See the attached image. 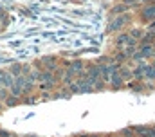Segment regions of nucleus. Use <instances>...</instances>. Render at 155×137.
I'll return each instance as SVG.
<instances>
[{"label": "nucleus", "instance_id": "2", "mask_svg": "<svg viewBox=\"0 0 155 137\" xmlns=\"http://www.w3.org/2000/svg\"><path fill=\"white\" fill-rule=\"evenodd\" d=\"M71 90H72V92H78V94H85V92H92V90H96V89H94V85H92L85 76H81V78H76V79H74V83L71 85Z\"/></svg>", "mask_w": 155, "mask_h": 137}, {"label": "nucleus", "instance_id": "6", "mask_svg": "<svg viewBox=\"0 0 155 137\" xmlns=\"http://www.w3.org/2000/svg\"><path fill=\"white\" fill-rule=\"evenodd\" d=\"M143 20L146 22H155V4H150L143 9Z\"/></svg>", "mask_w": 155, "mask_h": 137}, {"label": "nucleus", "instance_id": "4", "mask_svg": "<svg viewBox=\"0 0 155 137\" xmlns=\"http://www.w3.org/2000/svg\"><path fill=\"white\" fill-rule=\"evenodd\" d=\"M13 83H15V78H13V74H11V72H5V70H2V72H0V87H2V89H7V90H11V89H13Z\"/></svg>", "mask_w": 155, "mask_h": 137}, {"label": "nucleus", "instance_id": "9", "mask_svg": "<svg viewBox=\"0 0 155 137\" xmlns=\"http://www.w3.org/2000/svg\"><path fill=\"white\" fill-rule=\"evenodd\" d=\"M153 60H155V56H153Z\"/></svg>", "mask_w": 155, "mask_h": 137}, {"label": "nucleus", "instance_id": "5", "mask_svg": "<svg viewBox=\"0 0 155 137\" xmlns=\"http://www.w3.org/2000/svg\"><path fill=\"white\" fill-rule=\"evenodd\" d=\"M130 22V16L128 15H123V16H117L112 20V24H110V31H117V29H121V27H124L126 24Z\"/></svg>", "mask_w": 155, "mask_h": 137}, {"label": "nucleus", "instance_id": "7", "mask_svg": "<svg viewBox=\"0 0 155 137\" xmlns=\"http://www.w3.org/2000/svg\"><path fill=\"white\" fill-rule=\"evenodd\" d=\"M143 78L144 79H150V81H155V65H144Z\"/></svg>", "mask_w": 155, "mask_h": 137}, {"label": "nucleus", "instance_id": "1", "mask_svg": "<svg viewBox=\"0 0 155 137\" xmlns=\"http://www.w3.org/2000/svg\"><path fill=\"white\" fill-rule=\"evenodd\" d=\"M33 85L35 83L29 78H25V74H20V76H15V83H13L11 92H13V96H22V94L29 92L33 89Z\"/></svg>", "mask_w": 155, "mask_h": 137}, {"label": "nucleus", "instance_id": "3", "mask_svg": "<svg viewBox=\"0 0 155 137\" xmlns=\"http://www.w3.org/2000/svg\"><path fill=\"white\" fill-rule=\"evenodd\" d=\"M54 74H52V70H45V72H41L40 74V83H41V89H51L52 85H54Z\"/></svg>", "mask_w": 155, "mask_h": 137}, {"label": "nucleus", "instance_id": "8", "mask_svg": "<svg viewBox=\"0 0 155 137\" xmlns=\"http://www.w3.org/2000/svg\"><path fill=\"white\" fill-rule=\"evenodd\" d=\"M114 137H116V135H114ZM119 137H123V135H119Z\"/></svg>", "mask_w": 155, "mask_h": 137}]
</instances>
